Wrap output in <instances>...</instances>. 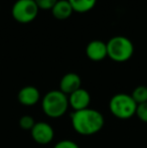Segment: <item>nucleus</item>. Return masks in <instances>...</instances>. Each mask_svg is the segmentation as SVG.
Returning a JSON list of instances; mask_svg holds the SVG:
<instances>
[{
	"mask_svg": "<svg viewBox=\"0 0 147 148\" xmlns=\"http://www.w3.org/2000/svg\"><path fill=\"white\" fill-rule=\"evenodd\" d=\"M74 130L83 136H91L102 130L105 124L104 116L101 112L92 108L74 111L71 115Z\"/></svg>",
	"mask_w": 147,
	"mask_h": 148,
	"instance_id": "f257e3e1",
	"label": "nucleus"
},
{
	"mask_svg": "<svg viewBox=\"0 0 147 148\" xmlns=\"http://www.w3.org/2000/svg\"><path fill=\"white\" fill-rule=\"evenodd\" d=\"M69 99L59 90L49 91L41 100V108L47 117L57 119L66 114L69 108Z\"/></svg>",
	"mask_w": 147,
	"mask_h": 148,
	"instance_id": "f03ea898",
	"label": "nucleus"
},
{
	"mask_svg": "<svg viewBox=\"0 0 147 148\" xmlns=\"http://www.w3.org/2000/svg\"><path fill=\"white\" fill-rule=\"evenodd\" d=\"M137 104L131 97L125 93L114 95L109 102V110L112 115L121 120H127L136 114Z\"/></svg>",
	"mask_w": 147,
	"mask_h": 148,
	"instance_id": "7ed1b4c3",
	"label": "nucleus"
},
{
	"mask_svg": "<svg viewBox=\"0 0 147 148\" xmlns=\"http://www.w3.org/2000/svg\"><path fill=\"white\" fill-rule=\"evenodd\" d=\"M133 51V43L125 36H114L107 42L108 57L114 62H126L132 57Z\"/></svg>",
	"mask_w": 147,
	"mask_h": 148,
	"instance_id": "20e7f679",
	"label": "nucleus"
},
{
	"mask_svg": "<svg viewBox=\"0 0 147 148\" xmlns=\"http://www.w3.org/2000/svg\"><path fill=\"white\" fill-rule=\"evenodd\" d=\"M39 8L34 0H17L12 7V16L19 23H29L36 19Z\"/></svg>",
	"mask_w": 147,
	"mask_h": 148,
	"instance_id": "39448f33",
	"label": "nucleus"
},
{
	"mask_svg": "<svg viewBox=\"0 0 147 148\" xmlns=\"http://www.w3.org/2000/svg\"><path fill=\"white\" fill-rule=\"evenodd\" d=\"M30 134H31L32 139L36 143L40 145H46L53 141L55 137V131L51 125L40 121L34 124V128L30 130Z\"/></svg>",
	"mask_w": 147,
	"mask_h": 148,
	"instance_id": "423d86ee",
	"label": "nucleus"
},
{
	"mask_svg": "<svg viewBox=\"0 0 147 148\" xmlns=\"http://www.w3.org/2000/svg\"><path fill=\"white\" fill-rule=\"evenodd\" d=\"M69 99V106L74 111H80L87 108H90L91 104V95L87 90L80 88L71 95L68 96Z\"/></svg>",
	"mask_w": 147,
	"mask_h": 148,
	"instance_id": "0eeeda50",
	"label": "nucleus"
},
{
	"mask_svg": "<svg viewBox=\"0 0 147 148\" xmlns=\"http://www.w3.org/2000/svg\"><path fill=\"white\" fill-rule=\"evenodd\" d=\"M86 55L91 60L100 62L106 57H108L107 53V43L101 40H93L87 45Z\"/></svg>",
	"mask_w": 147,
	"mask_h": 148,
	"instance_id": "6e6552de",
	"label": "nucleus"
},
{
	"mask_svg": "<svg viewBox=\"0 0 147 148\" xmlns=\"http://www.w3.org/2000/svg\"><path fill=\"white\" fill-rule=\"evenodd\" d=\"M81 85H82V80L79 75L75 73H68L62 78L59 83V91L69 96L75 91L82 88Z\"/></svg>",
	"mask_w": 147,
	"mask_h": 148,
	"instance_id": "1a4fd4ad",
	"label": "nucleus"
},
{
	"mask_svg": "<svg viewBox=\"0 0 147 148\" xmlns=\"http://www.w3.org/2000/svg\"><path fill=\"white\" fill-rule=\"evenodd\" d=\"M17 99L23 106H34L40 100V93L36 87L25 86L18 92Z\"/></svg>",
	"mask_w": 147,
	"mask_h": 148,
	"instance_id": "9d476101",
	"label": "nucleus"
},
{
	"mask_svg": "<svg viewBox=\"0 0 147 148\" xmlns=\"http://www.w3.org/2000/svg\"><path fill=\"white\" fill-rule=\"evenodd\" d=\"M73 8H72L71 4L68 0H57L55 5L53 7L51 12L53 15L55 16L57 19L64 20L69 18L73 13Z\"/></svg>",
	"mask_w": 147,
	"mask_h": 148,
	"instance_id": "9b49d317",
	"label": "nucleus"
},
{
	"mask_svg": "<svg viewBox=\"0 0 147 148\" xmlns=\"http://www.w3.org/2000/svg\"><path fill=\"white\" fill-rule=\"evenodd\" d=\"M74 11L85 13L90 11L96 5L97 0H68Z\"/></svg>",
	"mask_w": 147,
	"mask_h": 148,
	"instance_id": "f8f14e48",
	"label": "nucleus"
},
{
	"mask_svg": "<svg viewBox=\"0 0 147 148\" xmlns=\"http://www.w3.org/2000/svg\"><path fill=\"white\" fill-rule=\"evenodd\" d=\"M131 97L135 101L137 105L147 102V87L146 86H138L133 90Z\"/></svg>",
	"mask_w": 147,
	"mask_h": 148,
	"instance_id": "ddd939ff",
	"label": "nucleus"
},
{
	"mask_svg": "<svg viewBox=\"0 0 147 148\" xmlns=\"http://www.w3.org/2000/svg\"><path fill=\"white\" fill-rule=\"evenodd\" d=\"M36 123V120H34V118L29 115H24L19 119V126H20V128L23 129V130L30 131L34 128Z\"/></svg>",
	"mask_w": 147,
	"mask_h": 148,
	"instance_id": "4468645a",
	"label": "nucleus"
},
{
	"mask_svg": "<svg viewBox=\"0 0 147 148\" xmlns=\"http://www.w3.org/2000/svg\"><path fill=\"white\" fill-rule=\"evenodd\" d=\"M135 115L139 118L140 121H142V122H144V123H147V102L137 105Z\"/></svg>",
	"mask_w": 147,
	"mask_h": 148,
	"instance_id": "2eb2a0df",
	"label": "nucleus"
},
{
	"mask_svg": "<svg viewBox=\"0 0 147 148\" xmlns=\"http://www.w3.org/2000/svg\"><path fill=\"white\" fill-rule=\"evenodd\" d=\"M37 7L42 10H49L53 9V7L55 5L57 0H34Z\"/></svg>",
	"mask_w": 147,
	"mask_h": 148,
	"instance_id": "dca6fc26",
	"label": "nucleus"
},
{
	"mask_svg": "<svg viewBox=\"0 0 147 148\" xmlns=\"http://www.w3.org/2000/svg\"><path fill=\"white\" fill-rule=\"evenodd\" d=\"M53 148H80L79 145L77 144L76 142L72 140H69V139H64V140H61L57 143V144L53 146Z\"/></svg>",
	"mask_w": 147,
	"mask_h": 148,
	"instance_id": "f3484780",
	"label": "nucleus"
}]
</instances>
